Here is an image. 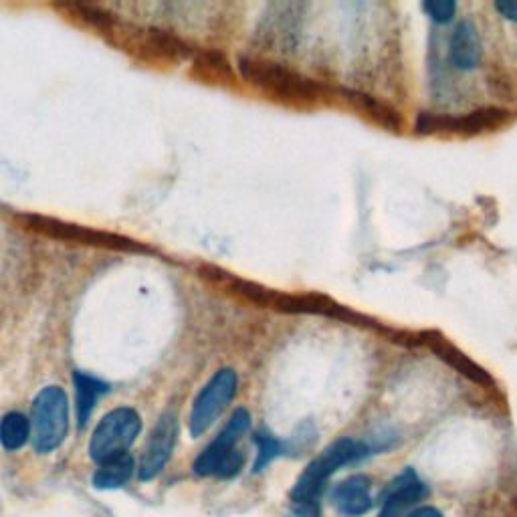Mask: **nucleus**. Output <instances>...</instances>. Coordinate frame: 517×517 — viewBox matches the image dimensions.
<instances>
[{
  "label": "nucleus",
  "instance_id": "obj_15",
  "mask_svg": "<svg viewBox=\"0 0 517 517\" xmlns=\"http://www.w3.org/2000/svg\"><path fill=\"white\" fill-rule=\"evenodd\" d=\"M192 73L198 79L215 85H231L235 81V73L229 59L217 51L196 53L192 59Z\"/></svg>",
  "mask_w": 517,
  "mask_h": 517
},
{
  "label": "nucleus",
  "instance_id": "obj_16",
  "mask_svg": "<svg viewBox=\"0 0 517 517\" xmlns=\"http://www.w3.org/2000/svg\"><path fill=\"white\" fill-rule=\"evenodd\" d=\"M73 382H75V390H77V419H79L77 423L83 429L91 417L97 398L108 394L110 386L89 374H83V372H75Z\"/></svg>",
  "mask_w": 517,
  "mask_h": 517
},
{
  "label": "nucleus",
  "instance_id": "obj_23",
  "mask_svg": "<svg viewBox=\"0 0 517 517\" xmlns=\"http://www.w3.org/2000/svg\"><path fill=\"white\" fill-rule=\"evenodd\" d=\"M495 9L501 13V17H505L507 21L517 23V0H497Z\"/></svg>",
  "mask_w": 517,
  "mask_h": 517
},
{
  "label": "nucleus",
  "instance_id": "obj_2",
  "mask_svg": "<svg viewBox=\"0 0 517 517\" xmlns=\"http://www.w3.org/2000/svg\"><path fill=\"white\" fill-rule=\"evenodd\" d=\"M239 71L243 79L261 93L291 108H314L324 97V87L320 83L277 61L241 57Z\"/></svg>",
  "mask_w": 517,
  "mask_h": 517
},
{
  "label": "nucleus",
  "instance_id": "obj_10",
  "mask_svg": "<svg viewBox=\"0 0 517 517\" xmlns=\"http://www.w3.org/2000/svg\"><path fill=\"white\" fill-rule=\"evenodd\" d=\"M176 437H178V421L172 412H166L150 435V441H148L142 465H140L142 481H152L154 477H158L162 473L168 459L172 457Z\"/></svg>",
  "mask_w": 517,
  "mask_h": 517
},
{
  "label": "nucleus",
  "instance_id": "obj_7",
  "mask_svg": "<svg viewBox=\"0 0 517 517\" xmlns=\"http://www.w3.org/2000/svg\"><path fill=\"white\" fill-rule=\"evenodd\" d=\"M21 223L29 231H35V233H41L45 237L59 239V241H69V243L89 245V247H103V249L144 251L142 245H138L136 241H130L126 237L112 235V233H103V231H95V229H89V227H79V225L63 223V221H57V219H45V217L27 215V217H21Z\"/></svg>",
  "mask_w": 517,
  "mask_h": 517
},
{
  "label": "nucleus",
  "instance_id": "obj_5",
  "mask_svg": "<svg viewBox=\"0 0 517 517\" xmlns=\"http://www.w3.org/2000/svg\"><path fill=\"white\" fill-rule=\"evenodd\" d=\"M142 431V419L134 408H116L101 419L89 443V455L95 463L103 465L118 457L128 455Z\"/></svg>",
  "mask_w": 517,
  "mask_h": 517
},
{
  "label": "nucleus",
  "instance_id": "obj_22",
  "mask_svg": "<svg viewBox=\"0 0 517 517\" xmlns=\"http://www.w3.org/2000/svg\"><path fill=\"white\" fill-rule=\"evenodd\" d=\"M423 9L435 23H449L455 17L457 5L453 0H427Z\"/></svg>",
  "mask_w": 517,
  "mask_h": 517
},
{
  "label": "nucleus",
  "instance_id": "obj_3",
  "mask_svg": "<svg viewBox=\"0 0 517 517\" xmlns=\"http://www.w3.org/2000/svg\"><path fill=\"white\" fill-rule=\"evenodd\" d=\"M370 453L366 443L354 439H340L326 447L299 475L291 491V507L299 505H320V495L326 489L328 479L344 465L356 463Z\"/></svg>",
  "mask_w": 517,
  "mask_h": 517
},
{
  "label": "nucleus",
  "instance_id": "obj_6",
  "mask_svg": "<svg viewBox=\"0 0 517 517\" xmlns=\"http://www.w3.org/2000/svg\"><path fill=\"white\" fill-rule=\"evenodd\" d=\"M69 404L59 386L43 388L33 402V447L37 453L55 451L67 437Z\"/></svg>",
  "mask_w": 517,
  "mask_h": 517
},
{
  "label": "nucleus",
  "instance_id": "obj_18",
  "mask_svg": "<svg viewBox=\"0 0 517 517\" xmlns=\"http://www.w3.org/2000/svg\"><path fill=\"white\" fill-rule=\"evenodd\" d=\"M291 5H285V7H279V19L273 23L269 17L263 19V23L259 25L257 29V37L263 39V45H269V47H289L291 39H293V31H295V25L291 21V15H287Z\"/></svg>",
  "mask_w": 517,
  "mask_h": 517
},
{
  "label": "nucleus",
  "instance_id": "obj_13",
  "mask_svg": "<svg viewBox=\"0 0 517 517\" xmlns=\"http://www.w3.org/2000/svg\"><path fill=\"white\" fill-rule=\"evenodd\" d=\"M449 55H451V63L463 71H471L481 63V55H483L481 37L471 21H463L457 25L451 37Z\"/></svg>",
  "mask_w": 517,
  "mask_h": 517
},
{
  "label": "nucleus",
  "instance_id": "obj_17",
  "mask_svg": "<svg viewBox=\"0 0 517 517\" xmlns=\"http://www.w3.org/2000/svg\"><path fill=\"white\" fill-rule=\"evenodd\" d=\"M132 471H134V459L128 453L124 457L103 463L93 475V485L97 489H120L130 481Z\"/></svg>",
  "mask_w": 517,
  "mask_h": 517
},
{
  "label": "nucleus",
  "instance_id": "obj_1",
  "mask_svg": "<svg viewBox=\"0 0 517 517\" xmlns=\"http://www.w3.org/2000/svg\"><path fill=\"white\" fill-rule=\"evenodd\" d=\"M67 21L93 31L110 45L134 55L150 65H174L192 55L188 43L180 37L150 27H138L134 23L120 21L103 7L89 3H61L55 7Z\"/></svg>",
  "mask_w": 517,
  "mask_h": 517
},
{
  "label": "nucleus",
  "instance_id": "obj_11",
  "mask_svg": "<svg viewBox=\"0 0 517 517\" xmlns=\"http://www.w3.org/2000/svg\"><path fill=\"white\" fill-rule=\"evenodd\" d=\"M427 495L425 483L412 469H404L388 483L382 493L380 517H402L412 505H417Z\"/></svg>",
  "mask_w": 517,
  "mask_h": 517
},
{
  "label": "nucleus",
  "instance_id": "obj_24",
  "mask_svg": "<svg viewBox=\"0 0 517 517\" xmlns=\"http://www.w3.org/2000/svg\"><path fill=\"white\" fill-rule=\"evenodd\" d=\"M406 517H445L439 509H435V507H419V509H415L412 513H408Z\"/></svg>",
  "mask_w": 517,
  "mask_h": 517
},
{
  "label": "nucleus",
  "instance_id": "obj_21",
  "mask_svg": "<svg viewBox=\"0 0 517 517\" xmlns=\"http://www.w3.org/2000/svg\"><path fill=\"white\" fill-rule=\"evenodd\" d=\"M255 445H257V461H255V471L257 473L263 471L283 451V445L267 431H257L255 433Z\"/></svg>",
  "mask_w": 517,
  "mask_h": 517
},
{
  "label": "nucleus",
  "instance_id": "obj_20",
  "mask_svg": "<svg viewBox=\"0 0 517 517\" xmlns=\"http://www.w3.org/2000/svg\"><path fill=\"white\" fill-rule=\"evenodd\" d=\"M431 348H433L445 362H449L451 366H455L459 372L467 374L469 378H473V380H477V382H487V380H489L487 374H485L479 366H475L465 354H461L459 350H455L453 346H449V344L445 342V338H439L437 342H431Z\"/></svg>",
  "mask_w": 517,
  "mask_h": 517
},
{
  "label": "nucleus",
  "instance_id": "obj_8",
  "mask_svg": "<svg viewBox=\"0 0 517 517\" xmlns=\"http://www.w3.org/2000/svg\"><path fill=\"white\" fill-rule=\"evenodd\" d=\"M237 374L231 368L219 370L196 396L190 412V433L200 437L209 431L237 392Z\"/></svg>",
  "mask_w": 517,
  "mask_h": 517
},
{
  "label": "nucleus",
  "instance_id": "obj_12",
  "mask_svg": "<svg viewBox=\"0 0 517 517\" xmlns=\"http://www.w3.org/2000/svg\"><path fill=\"white\" fill-rule=\"evenodd\" d=\"M332 503L344 517H360L374 505L370 495V479L366 475H354L338 483L332 491Z\"/></svg>",
  "mask_w": 517,
  "mask_h": 517
},
{
  "label": "nucleus",
  "instance_id": "obj_9",
  "mask_svg": "<svg viewBox=\"0 0 517 517\" xmlns=\"http://www.w3.org/2000/svg\"><path fill=\"white\" fill-rule=\"evenodd\" d=\"M509 120V114L499 108H483L471 112L463 118L455 116H437V114H421L417 122V130L421 134H435V132H453V134H481L487 130L501 128Z\"/></svg>",
  "mask_w": 517,
  "mask_h": 517
},
{
  "label": "nucleus",
  "instance_id": "obj_4",
  "mask_svg": "<svg viewBox=\"0 0 517 517\" xmlns=\"http://www.w3.org/2000/svg\"><path fill=\"white\" fill-rule=\"evenodd\" d=\"M251 415L245 408H237L221 435L206 447L194 461V473L200 477L217 475L221 479L235 477L245 463V455L235 449L241 435L249 429Z\"/></svg>",
  "mask_w": 517,
  "mask_h": 517
},
{
  "label": "nucleus",
  "instance_id": "obj_14",
  "mask_svg": "<svg viewBox=\"0 0 517 517\" xmlns=\"http://www.w3.org/2000/svg\"><path fill=\"white\" fill-rule=\"evenodd\" d=\"M342 95L354 110L362 112V116H366L370 122L378 124L380 128H384L388 132H400L402 120H400L398 112L394 108H390L388 103H384L368 93L356 91V89H342Z\"/></svg>",
  "mask_w": 517,
  "mask_h": 517
},
{
  "label": "nucleus",
  "instance_id": "obj_19",
  "mask_svg": "<svg viewBox=\"0 0 517 517\" xmlns=\"http://www.w3.org/2000/svg\"><path fill=\"white\" fill-rule=\"evenodd\" d=\"M31 437V423L21 412H9V415L0 421V443L7 451L21 449Z\"/></svg>",
  "mask_w": 517,
  "mask_h": 517
}]
</instances>
